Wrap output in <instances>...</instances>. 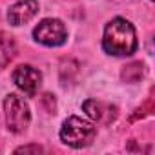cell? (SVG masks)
<instances>
[{
  "label": "cell",
  "mask_w": 155,
  "mask_h": 155,
  "mask_svg": "<svg viewBox=\"0 0 155 155\" xmlns=\"http://www.w3.org/2000/svg\"><path fill=\"white\" fill-rule=\"evenodd\" d=\"M97 135L95 126L81 117H69L60 128V140L71 148H84L93 142Z\"/></svg>",
  "instance_id": "7a4b0ae2"
},
{
  "label": "cell",
  "mask_w": 155,
  "mask_h": 155,
  "mask_svg": "<svg viewBox=\"0 0 155 155\" xmlns=\"http://www.w3.org/2000/svg\"><path fill=\"white\" fill-rule=\"evenodd\" d=\"M4 111H6V124L9 131L22 133L28 130L29 120H31V111H29L28 102L22 97L9 93L4 101Z\"/></svg>",
  "instance_id": "3957f363"
},
{
  "label": "cell",
  "mask_w": 155,
  "mask_h": 155,
  "mask_svg": "<svg viewBox=\"0 0 155 155\" xmlns=\"http://www.w3.org/2000/svg\"><path fill=\"white\" fill-rule=\"evenodd\" d=\"M13 82L17 84V88L20 91H24L26 95L33 97L38 91V88H40L42 73L37 68L29 66V64H22V66H18L13 71Z\"/></svg>",
  "instance_id": "5b68a950"
},
{
  "label": "cell",
  "mask_w": 155,
  "mask_h": 155,
  "mask_svg": "<svg viewBox=\"0 0 155 155\" xmlns=\"http://www.w3.org/2000/svg\"><path fill=\"white\" fill-rule=\"evenodd\" d=\"M33 37L37 42L48 46V48H57L62 46L68 38V31L66 26L62 24V20L58 18H44L35 29H33Z\"/></svg>",
  "instance_id": "277c9868"
},
{
  "label": "cell",
  "mask_w": 155,
  "mask_h": 155,
  "mask_svg": "<svg viewBox=\"0 0 155 155\" xmlns=\"http://www.w3.org/2000/svg\"><path fill=\"white\" fill-rule=\"evenodd\" d=\"M44 148L38 144H29V146H20L15 150V153H42Z\"/></svg>",
  "instance_id": "30bf717a"
},
{
  "label": "cell",
  "mask_w": 155,
  "mask_h": 155,
  "mask_svg": "<svg viewBox=\"0 0 155 155\" xmlns=\"http://www.w3.org/2000/svg\"><path fill=\"white\" fill-rule=\"evenodd\" d=\"M84 111L97 122L101 124H110L111 120H115L117 117V106H111L108 102H101V101H93V99H88L84 104H82Z\"/></svg>",
  "instance_id": "52a82bcc"
},
{
  "label": "cell",
  "mask_w": 155,
  "mask_h": 155,
  "mask_svg": "<svg viewBox=\"0 0 155 155\" xmlns=\"http://www.w3.org/2000/svg\"><path fill=\"white\" fill-rule=\"evenodd\" d=\"M38 13V2L37 0H18L8 11V20L11 26H22L28 24L35 15Z\"/></svg>",
  "instance_id": "8992f818"
},
{
  "label": "cell",
  "mask_w": 155,
  "mask_h": 155,
  "mask_svg": "<svg viewBox=\"0 0 155 155\" xmlns=\"http://www.w3.org/2000/svg\"><path fill=\"white\" fill-rule=\"evenodd\" d=\"M15 53H17V46L13 37L8 33H0V71L11 62Z\"/></svg>",
  "instance_id": "ba28073f"
},
{
  "label": "cell",
  "mask_w": 155,
  "mask_h": 155,
  "mask_svg": "<svg viewBox=\"0 0 155 155\" xmlns=\"http://www.w3.org/2000/svg\"><path fill=\"white\" fill-rule=\"evenodd\" d=\"M142 75H144V66L140 62H133L122 69V79L126 82H137Z\"/></svg>",
  "instance_id": "9c48e42d"
},
{
  "label": "cell",
  "mask_w": 155,
  "mask_h": 155,
  "mask_svg": "<svg viewBox=\"0 0 155 155\" xmlns=\"http://www.w3.org/2000/svg\"><path fill=\"white\" fill-rule=\"evenodd\" d=\"M102 48L113 57H130L137 49V35L131 22L126 18H113L102 37Z\"/></svg>",
  "instance_id": "6da1fadb"
}]
</instances>
